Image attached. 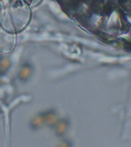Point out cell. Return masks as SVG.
Segmentation results:
<instances>
[{
    "label": "cell",
    "instance_id": "6da1fadb",
    "mask_svg": "<svg viewBox=\"0 0 131 147\" xmlns=\"http://www.w3.org/2000/svg\"><path fill=\"white\" fill-rule=\"evenodd\" d=\"M14 46V39L8 35L0 34V49L4 52L12 50Z\"/></svg>",
    "mask_w": 131,
    "mask_h": 147
}]
</instances>
